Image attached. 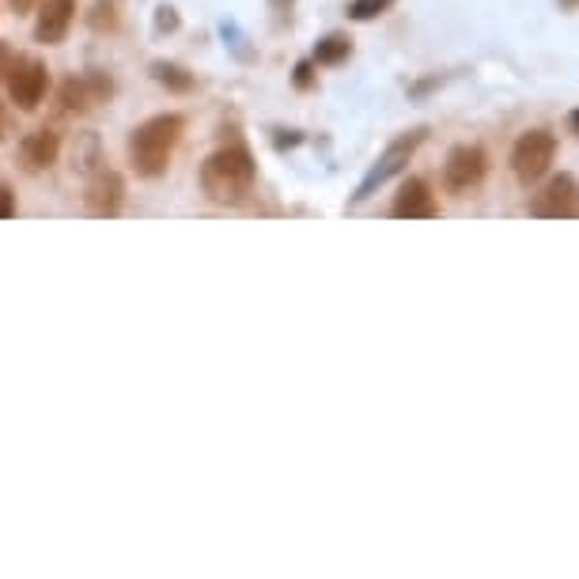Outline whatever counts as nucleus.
Returning <instances> with one entry per match:
<instances>
[{
  "mask_svg": "<svg viewBox=\"0 0 579 579\" xmlns=\"http://www.w3.org/2000/svg\"><path fill=\"white\" fill-rule=\"evenodd\" d=\"M186 118L182 114H155L144 125L133 129L129 136V163L141 179H160L171 167V155L182 141Z\"/></svg>",
  "mask_w": 579,
  "mask_h": 579,
  "instance_id": "1",
  "label": "nucleus"
},
{
  "mask_svg": "<svg viewBox=\"0 0 579 579\" xmlns=\"http://www.w3.org/2000/svg\"><path fill=\"white\" fill-rule=\"evenodd\" d=\"M254 179H257V163L243 144L213 152L205 160V167H201V190H205V197L216 201V205H238V201H246V193L254 190Z\"/></svg>",
  "mask_w": 579,
  "mask_h": 579,
  "instance_id": "2",
  "label": "nucleus"
},
{
  "mask_svg": "<svg viewBox=\"0 0 579 579\" xmlns=\"http://www.w3.org/2000/svg\"><path fill=\"white\" fill-rule=\"evenodd\" d=\"M553 160H557V136L549 129H530L511 149V171L522 186H535V182L546 179Z\"/></svg>",
  "mask_w": 579,
  "mask_h": 579,
  "instance_id": "3",
  "label": "nucleus"
},
{
  "mask_svg": "<svg viewBox=\"0 0 579 579\" xmlns=\"http://www.w3.org/2000/svg\"><path fill=\"white\" fill-rule=\"evenodd\" d=\"M420 141H425V133H420V129H417V133H406V136H398V141L386 144V152L379 155V163H375V167L367 171V179H364L360 186H356V193H353L356 205L372 197V193L379 190V186H386V182H390L394 174L406 171V163L413 160V152L420 149Z\"/></svg>",
  "mask_w": 579,
  "mask_h": 579,
  "instance_id": "4",
  "label": "nucleus"
},
{
  "mask_svg": "<svg viewBox=\"0 0 579 579\" xmlns=\"http://www.w3.org/2000/svg\"><path fill=\"white\" fill-rule=\"evenodd\" d=\"M485 174H489V160H485V152L477 149V144H458L444 163V186L450 193H470V190L481 186Z\"/></svg>",
  "mask_w": 579,
  "mask_h": 579,
  "instance_id": "5",
  "label": "nucleus"
},
{
  "mask_svg": "<svg viewBox=\"0 0 579 579\" xmlns=\"http://www.w3.org/2000/svg\"><path fill=\"white\" fill-rule=\"evenodd\" d=\"M530 213L538 220H572L579 216V182L572 174H557L546 182V190L535 193L530 201Z\"/></svg>",
  "mask_w": 579,
  "mask_h": 579,
  "instance_id": "6",
  "label": "nucleus"
},
{
  "mask_svg": "<svg viewBox=\"0 0 579 579\" xmlns=\"http://www.w3.org/2000/svg\"><path fill=\"white\" fill-rule=\"evenodd\" d=\"M45 88H50V72L39 58H16L12 72H8V95L20 110H34L42 103Z\"/></svg>",
  "mask_w": 579,
  "mask_h": 579,
  "instance_id": "7",
  "label": "nucleus"
},
{
  "mask_svg": "<svg viewBox=\"0 0 579 579\" xmlns=\"http://www.w3.org/2000/svg\"><path fill=\"white\" fill-rule=\"evenodd\" d=\"M84 201H88V213L91 216H99V220L118 216V213H122V201H125L122 174H118V171H95V174H91V182H88Z\"/></svg>",
  "mask_w": 579,
  "mask_h": 579,
  "instance_id": "8",
  "label": "nucleus"
},
{
  "mask_svg": "<svg viewBox=\"0 0 579 579\" xmlns=\"http://www.w3.org/2000/svg\"><path fill=\"white\" fill-rule=\"evenodd\" d=\"M72 16H77V0H45L39 8V23H34V39L42 45H58L64 42L72 27Z\"/></svg>",
  "mask_w": 579,
  "mask_h": 579,
  "instance_id": "9",
  "label": "nucleus"
},
{
  "mask_svg": "<svg viewBox=\"0 0 579 579\" xmlns=\"http://www.w3.org/2000/svg\"><path fill=\"white\" fill-rule=\"evenodd\" d=\"M58 152H61L58 133H50V129H34V133H27L23 144H20V163H23L27 174H39V171H50L53 163H58Z\"/></svg>",
  "mask_w": 579,
  "mask_h": 579,
  "instance_id": "10",
  "label": "nucleus"
},
{
  "mask_svg": "<svg viewBox=\"0 0 579 579\" xmlns=\"http://www.w3.org/2000/svg\"><path fill=\"white\" fill-rule=\"evenodd\" d=\"M436 213H439V205H436V197H431L425 179H409L406 186L398 190V197H394V216H402V220H431Z\"/></svg>",
  "mask_w": 579,
  "mask_h": 579,
  "instance_id": "11",
  "label": "nucleus"
},
{
  "mask_svg": "<svg viewBox=\"0 0 579 579\" xmlns=\"http://www.w3.org/2000/svg\"><path fill=\"white\" fill-rule=\"evenodd\" d=\"M110 95V84L103 77H80V80H69L61 88V106L64 110H88L95 103H103Z\"/></svg>",
  "mask_w": 579,
  "mask_h": 579,
  "instance_id": "12",
  "label": "nucleus"
},
{
  "mask_svg": "<svg viewBox=\"0 0 579 579\" xmlns=\"http://www.w3.org/2000/svg\"><path fill=\"white\" fill-rule=\"evenodd\" d=\"M348 53H353V42H348L345 34H329V39H322L315 45V61L318 64H337V61H345Z\"/></svg>",
  "mask_w": 579,
  "mask_h": 579,
  "instance_id": "13",
  "label": "nucleus"
},
{
  "mask_svg": "<svg viewBox=\"0 0 579 579\" xmlns=\"http://www.w3.org/2000/svg\"><path fill=\"white\" fill-rule=\"evenodd\" d=\"M390 4H394V0H353V4H348V16L367 23V20H375V16H383Z\"/></svg>",
  "mask_w": 579,
  "mask_h": 579,
  "instance_id": "14",
  "label": "nucleus"
},
{
  "mask_svg": "<svg viewBox=\"0 0 579 579\" xmlns=\"http://www.w3.org/2000/svg\"><path fill=\"white\" fill-rule=\"evenodd\" d=\"M182 69H167V64H160V69H155V77L163 80V84H171V88H179V91H186L193 80L190 77H179Z\"/></svg>",
  "mask_w": 579,
  "mask_h": 579,
  "instance_id": "15",
  "label": "nucleus"
},
{
  "mask_svg": "<svg viewBox=\"0 0 579 579\" xmlns=\"http://www.w3.org/2000/svg\"><path fill=\"white\" fill-rule=\"evenodd\" d=\"M12 213H16V197H12V190L0 186V220H8Z\"/></svg>",
  "mask_w": 579,
  "mask_h": 579,
  "instance_id": "16",
  "label": "nucleus"
},
{
  "mask_svg": "<svg viewBox=\"0 0 579 579\" xmlns=\"http://www.w3.org/2000/svg\"><path fill=\"white\" fill-rule=\"evenodd\" d=\"M12 64H16L12 50H8V45L0 42V80H8V72H12Z\"/></svg>",
  "mask_w": 579,
  "mask_h": 579,
  "instance_id": "17",
  "label": "nucleus"
},
{
  "mask_svg": "<svg viewBox=\"0 0 579 579\" xmlns=\"http://www.w3.org/2000/svg\"><path fill=\"white\" fill-rule=\"evenodd\" d=\"M296 84H299V88H311V64H307V61H303L299 69H296Z\"/></svg>",
  "mask_w": 579,
  "mask_h": 579,
  "instance_id": "18",
  "label": "nucleus"
},
{
  "mask_svg": "<svg viewBox=\"0 0 579 579\" xmlns=\"http://www.w3.org/2000/svg\"><path fill=\"white\" fill-rule=\"evenodd\" d=\"M568 125H572V133L579 136V106L572 110V114H568Z\"/></svg>",
  "mask_w": 579,
  "mask_h": 579,
  "instance_id": "19",
  "label": "nucleus"
},
{
  "mask_svg": "<svg viewBox=\"0 0 579 579\" xmlns=\"http://www.w3.org/2000/svg\"><path fill=\"white\" fill-rule=\"evenodd\" d=\"M0 141H4V118H0Z\"/></svg>",
  "mask_w": 579,
  "mask_h": 579,
  "instance_id": "20",
  "label": "nucleus"
},
{
  "mask_svg": "<svg viewBox=\"0 0 579 579\" xmlns=\"http://www.w3.org/2000/svg\"><path fill=\"white\" fill-rule=\"evenodd\" d=\"M12 4H31V0H12Z\"/></svg>",
  "mask_w": 579,
  "mask_h": 579,
  "instance_id": "21",
  "label": "nucleus"
}]
</instances>
